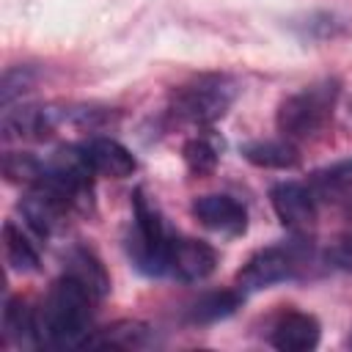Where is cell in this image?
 Here are the masks:
<instances>
[{"label":"cell","instance_id":"2e32d148","mask_svg":"<svg viewBox=\"0 0 352 352\" xmlns=\"http://www.w3.org/2000/svg\"><path fill=\"white\" fill-rule=\"evenodd\" d=\"M66 275L77 278L96 300L104 297L107 289H110V278H107L102 261L85 248H74V250L66 253Z\"/></svg>","mask_w":352,"mask_h":352},{"label":"cell","instance_id":"8fae6325","mask_svg":"<svg viewBox=\"0 0 352 352\" xmlns=\"http://www.w3.org/2000/svg\"><path fill=\"white\" fill-rule=\"evenodd\" d=\"M94 173L96 176H107V179H126L135 173L138 162L132 157V151L126 146H121L118 140L113 138H102V135H94L88 138L85 143H80Z\"/></svg>","mask_w":352,"mask_h":352},{"label":"cell","instance_id":"4fadbf2b","mask_svg":"<svg viewBox=\"0 0 352 352\" xmlns=\"http://www.w3.org/2000/svg\"><path fill=\"white\" fill-rule=\"evenodd\" d=\"M242 157L256 168H272V170H289L300 165V151L294 140L278 138V140H250L242 146Z\"/></svg>","mask_w":352,"mask_h":352},{"label":"cell","instance_id":"9a60e30c","mask_svg":"<svg viewBox=\"0 0 352 352\" xmlns=\"http://www.w3.org/2000/svg\"><path fill=\"white\" fill-rule=\"evenodd\" d=\"M242 300H245V294L236 286L234 289H220V292H206L187 308V316L195 324H212V322L228 319L242 305Z\"/></svg>","mask_w":352,"mask_h":352},{"label":"cell","instance_id":"d6986e66","mask_svg":"<svg viewBox=\"0 0 352 352\" xmlns=\"http://www.w3.org/2000/svg\"><path fill=\"white\" fill-rule=\"evenodd\" d=\"M182 157H184V165L192 176H209L214 168H217V160H220V148L212 138L206 135H198V138H190L182 148Z\"/></svg>","mask_w":352,"mask_h":352},{"label":"cell","instance_id":"44dd1931","mask_svg":"<svg viewBox=\"0 0 352 352\" xmlns=\"http://www.w3.org/2000/svg\"><path fill=\"white\" fill-rule=\"evenodd\" d=\"M30 85H33V72H30L28 66L8 69V72L3 74V88H0V102H3V107H8L19 94L30 91Z\"/></svg>","mask_w":352,"mask_h":352},{"label":"cell","instance_id":"277c9868","mask_svg":"<svg viewBox=\"0 0 352 352\" xmlns=\"http://www.w3.org/2000/svg\"><path fill=\"white\" fill-rule=\"evenodd\" d=\"M168 242L170 234L165 231L160 212L148 204L143 190H138L132 198V228L126 236V253L132 264L146 275H165Z\"/></svg>","mask_w":352,"mask_h":352},{"label":"cell","instance_id":"5bb4252c","mask_svg":"<svg viewBox=\"0 0 352 352\" xmlns=\"http://www.w3.org/2000/svg\"><path fill=\"white\" fill-rule=\"evenodd\" d=\"M3 256L14 272H36L41 267L38 248L30 242L25 228L16 226L14 220L3 223Z\"/></svg>","mask_w":352,"mask_h":352},{"label":"cell","instance_id":"ffe728a7","mask_svg":"<svg viewBox=\"0 0 352 352\" xmlns=\"http://www.w3.org/2000/svg\"><path fill=\"white\" fill-rule=\"evenodd\" d=\"M41 170H44V162L33 154H25V151H8L3 157V173L8 182L14 184H25V187H33L38 179H41Z\"/></svg>","mask_w":352,"mask_h":352},{"label":"cell","instance_id":"30bf717a","mask_svg":"<svg viewBox=\"0 0 352 352\" xmlns=\"http://www.w3.org/2000/svg\"><path fill=\"white\" fill-rule=\"evenodd\" d=\"M270 344L280 352H308L319 344V322L305 311H283L272 330Z\"/></svg>","mask_w":352,"mask_h":352},{"label":"cell","instance_id":"e0dca14e","mask_svg":"<svg viewBox=\"0 0 352 352\" xmlns=\"http://www.w3.org/2000/svg\"><path fill=\"white\" fill-rule=\"evenodd\" d=\"M151 336L148 327L143 322L126 319V322H116L104 330H96L88 341V346H110V349H143L148 346Z\"/></svg>","mask_w":352,"mask_h":352},{"label":"cell","instance_id":"9c48e42d","mask_svg":"<svg viewBox=\"0 0 352 352\" xmlns=\"http://www.w3.org/2000/svg\"><path fill=\"white\" fill-rule=\"evenodd\" d=\"M192 217L220 234V236H242L245 228H248V209L234 198V195H226V192H209V195H201L192 201Z\"/></svg>","mask_w":352,"mask_h":352},{"label":"cell","instance_id":"5b68a950","mask_svg":"<svg viewBox=\"0 0 352 352\" xmlns=\"http://www.w3.org/2000/svg\"><path fill=\"white\" fill-rule=\"evenodd\" d=\"M300 267H302V253L297 245H270V248L256 250L242 264L234 286L248 297L253 292H261V289H270L275 283L294 278Z\"/></svg>","mask_w":352,"mask_h":352},{"label":"cell","instance_id":"7402d4cb","mask_svg":"<svg viewBox=\"0 0 352 352\" xmlns=\"http://www.w3.org/2000/svg\"><path fill=\"white\" fill-rule=\"evenodd\" d=\"M324 261L336 270L352 272V231H346L330 242V248L324 250Z\"/></svg>","mask_w":352,"mask_h":352},{"label":"cell","instance_id":"7a4b0ae2","mask_svg":"<svg viewBox=\"0 0 352 352\" xmlns=\"http://www.w3.org/2000/svg\"><path fill=\"white\" fill-rule=\"evenodd\" d=\"M236 80L228 74H198L170 94V116L190 126H209L220 121L236 99Z\"/></svg>","mask_w":352,"mask_h":352},{"label":"cell","instance_id":"6da1fadb","mask_svg":"<svg viewBox=\"0 0 352 352\" xmlns=\"http://www.w3.org/2000/svg\"><path fill=\"white\" fill-rule=\"evenodd\" d=\"M94 294L72 275L58 278L36 308V346H88L94 330Z\"/></svg>","mask_w":352,"mask_h":352},{"label":"cell","instance_id":"8992f818","mask_svg":"<svg viewBox=\"0 0 352 352\" xmlns=\"http://www.w3.org/2000/svg\"><path fill=\"white\" fill-rule=\"evenodd\" d=\"M214 267H217V250L209 242L192 236H170L165 253V275L184 283H195L209 278Z\"/></svg>","mask_w":352,"mask_h":352},{"label":"cell","instance_id":"ac0fdd59","mask_svg":"<svg viewBox=\"0 0 352 352\" xmlns=\"http://www.w3.org/2000/svg\"><path fill=\"white\" fill-rule=\"evenodd\" d=\"M3 330H6V338L36 346V308H28L22 297H11L3 311Z\"/></svg>","mask_w":352,"mask_h":352},{"label":"cell","instance_id":"ba28073f","mask_svg":"<svg viewBox=\"0 0 352 352\" xmlns=\"http://www.w3.org/2000/svg\"><path fill=\"white\" fill-rule=\"evenodd\" d=\"M63 126V107L55 104H25L6 107L3 138L6 140H47Z\"/></svg>","mask_w":352,"mask_h":352},{"label":"cell","instance_id":"3957f363","mask_svg":"<svg viewBox=\"0 0 352 352\" xmlns=\"http://www.w3.org/2000/svg\"><path fill=\"white\" fill-rule=\"evenodd\" d=\"M338 99V82L322 80L314 85H305L302 91L286 96L278 107L275 124L280 138L286 140H308L316 138L327 121L333 118V107Z\"/></svg>","mask_w":352,"mask_h":352},{"label":"cell","instance_id":"7c38bea8","mask_svg":"<svg viewBox=\"0 0 352 352\" xmlns=\"http://www.w3.org/2000/svg\"><path fill=\"white\" fill-rule=\"evenodd\" d=\"M319 204H330L338 209H352V160L333 162L316 170L308 179Z\"/></svg>","mask_w":352,"mask_h":352},{"label":"cell","instance_id":"52a82bcc","mask_svg":"<svg viewBox=\"0 0 352 352\" xmlns=\"http://www.w3.org/2000/svg\"><path fill=\"white\" fill-rule=\"evenodd\" d=\"M270 201H272V209H275L278 220L289 231L305 234L308 228H314L319 201H316L308 182H280L270 190Z\"/></svg>","mask_w":352,"mask_h":352}]
</instances>
